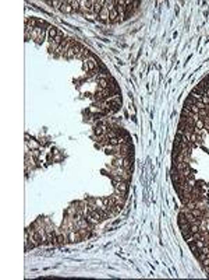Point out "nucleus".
I'll return each instance as SVG.
<instances>
[{"mask_svg":"<svg viewBox=\"0 0 209 280\" xmlns=\"http://www.w3.org/2000/svg\"><path fill=\"white\" fill-rule=\"evenodd\" d=\"M85 218L89 221V223H92V224H96V223H101L103 218H102V216L99 214V211H98V209L96 210H89V213L85 216Z\"/></svg>","mask_w":209,"mask_h":280,"instance_id":"obj_1","label":"nucleus"},{"mask_svg":"<svg viewBox=\"0 0 209 280\" xmlns=\"http://www.w3.org/2000/svg\"><path fill=\"white\" fill-rule=\"evenodd\" d=\"M113 184H115V189L117 193H123V195L127 193V191H128L127 182L120 181V179H113Z\"/></svg>","mask_w":209,"mask_h":280,"instance_id":"obj_2","label":"nucleus"},{"mask_svg":"<svg viewBox=\"0 0 209 280\" xmlns=\"http://www.w3.org/2000/svg\"><path fill=\"white\" fill-rule=\"evenodd\" d=\"M43 36H45V30L43 28H39V27H36L35 30L31 32V38L35 41L36 43H41L43 41Z\"/></svg>","mask_w":209,"mask_h":280,"instance_id":"obj_3","label":"nucleus"},{"mask_svg":"<svg viewBox=\"0 0 209 280\" xmlns=\"http://www.w3.org/2000/svg\"><path fill=\"white\" fill-rule=\"evenodd\" d=\"M94 3L95 0H84V2H80V6H81L82 13H94Z\"/></svg>","mask_w":209,"mask_h":280,"instance_id":"obj_4","label":"nucleus"},{"mask_svg":"<svg viewBox=\"0 0 209 280\" xmlns=\"http://www.w3.org/2000/svg\"><path fill=\"white\" fill-rule=\"evenodd\" d=\"M84 67L87 70H89V72H94V70L98 67V62H96L94 58H91V56H89L88 59L84 60Z\"/></svg>","mask_w":209,"mask_h":280,"instance_id":"obj_5","label":"nucleus"},{"mask_svg":"<svg viewBox=\"0 0 209 280\" xmlns=\"http://www.w3.org/2000/svg\"><path fill=\"white\" fill-rule=\"evenodd\" d=\"M103 6H104V2H103V0H98V2L95 0V3H94V14L99 16V13L102 11Z\"/></svg>","mask_w":209,"mask_h":280,"instance_id":"obj_6","label":"nucleus"},{"mask_svg":"<svg viewBox=\"0 0 209 280\" xmlns=\"http://www.w3.org/2000/svg\"><path fill=\"white\" fill-rule=\"evenodd\" d=\"M109 21H110V23H117V21H120V16H119V11L116 10V9L109 11Z\"/></svg>","mask_w":209,"mask_h":280,"instance_id":"obj_7","label":"nucleus"},{"mask_svg":"<svg viewBox=\"0 0 209 280\" xmlns=\"http://www.w3.org/2000/svg\"><path fill=\"white\" fill-rule=\"evenodd\" d=\"M57 34H59V31L56 30L55 27H48V38H49L50 42L57 36Z\"/></svg>","mask_w":209,"mask_h":280,"instance_id":"obj_8","label":"nucleus"},{"mask_svg":"<svg viewBox=\"0 0 209 280\" xmlns=\"http://www.w3.org/2000/svg\"><path fill=\"white\" fill-rule=\"evenodd\" d=\"M60 9H62L63 13H73V7H71V3L70 2H63L62 6H60Z\"/></svg>","mask_w":209,"mask_h":280,"instance_id":"obj_9","label":"nucleus"},{"mask_svg":"<svg viewBox=\"0 0 209 280\" xmlns=\"http://www.w3.org/2000/svg\"><path fill=\"white\" fill-rule=\"evenodd\" d=\"M98 17L101 18L102 21H104V23H108V21H109V10L103 6V9H102V11L99 13V16H98Z\"/></svg>","mask_w":209,"mask_h":280,"instance_id":"obj_10","label":"nucleus"},{"mask_svg":"<svg viewBox=\"0 0 209 280\" xmlns=\"http://www.w3.org/2000/svg\"><path fill=\"white\" fill-rule=\"evenodd\" d=\"M63 56H64V58H67V59H71V58H75V50L71 48V49H69L66 53H63Z\"/></svg>","mask_w":209,"mask_h":280,"instance_id":"obj_11","label":"nucleus"},{"mask_svg":"<svg viewBox=\"0 0 209 280\" xmlns=\"http://www.w3.org/2000/svg\"><path fill=\"white\" fill-rule=\"evenodd\" d=\"M70 3H71L73 10H75V11H80V10H81V6H80V2H78V0H73V2H70Z\"/></svg>","mask_w":209,"mask_h":280,"instance_id":"obj_12","label":"nucleus"},{"mask_svg":"<svg viewBox=\"0 0 209 280\" xmlns=\"http://www.w3.org/2000/svg\"><path fill=\"white\" fill-rule=\"evenodd\" d=\"M201 102H202V104H205V105H209V97L202 95V98H201Z\"/></svg>","mask_w":209,"mask_h":280,"instance_id":"obj_13","label":"nucleus"},{"mask_svg":"<svg viewBox=\"0 0 209 280\" xmlns=\"http://www.w3.org/2000/svg\"><path fill=\"white\" fill-rule=\"evenodd\" d=\"M31 154L34 155V157H38V155H39V151H38V150H32V151H31Z\"/></svg>","mask_w":209,"mask_h":280,"instance_id":"obj_14","label":"nucleus"},{"mask_svg":"<svg viewBox=\"0 0 209 280\" xmlns=\"http://www.w3.org/2000/svg\"><path fill=\"white\" fill-rule=\"evenodd\" d=\"M205 95L209 97V87H206V91H205Z\"/></svg>","mask_w":209,"mask_h":280,"instance_id":"obj_15","label":"nucleus"}]
</instances>
